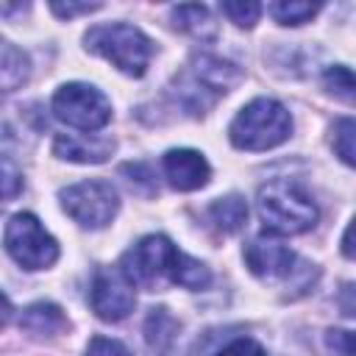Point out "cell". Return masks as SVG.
I'll return each mask as SVG.
<instances>
[{"mask_svg":"<svg viewBox=\"0 0 356 356\" xmlns=\"http://www.w3.org/2000/svg\"><path fill=\"white\" fill-rule=\"evenodd\" d=\"M86 356H131V350L117 342V339H108V337H95L86 348Z\"/></svg>","mask_w":356,"mask_h":356,"instance_id":"cell-23","label":"cell"},{"mask_svg":"<svg viewBox=\"0 0 356 356\" xmlns=\"http://www.w3.org/2000/svg\"><path fill=\"white\" fill-rule=\"evenodd\" d=\"M259 217L273 234H303L314 228L320 211L317 203L289 178H275L259 189Z\"/></svg>","mask_w":356,"mask_h":356,"instance_id":"cell-1","label":"cell"},{"mask_svg":"<svg viewBox=\"0 0 356 356\" xmlns=\"http://www.w3.org/2000/svg\"><path fill=\"white\" fill-rule=\"evenodd\" d=\"M337 306L345 317H356V284H342L337 295Z\"/></svg>","mask_w":356,"mask_h":356,"instance_id":"cell-27","label":"cell"},{"mask_svg":"<svg viewBox=\"0 0 356 356\" xmlns=\"http://www.w3.org/2000/svg\"><path fill=\"white\" fill-rule=\"evenodd\" d=\"M3 242H6V253L22 270H44L58 259V242L28 211L8 217L6 231H3Z\"/></svg>","mask_w":356,"mask_h":356,"instance_id":"cell-6","label":"cell"},{"mask_svg":"<svg viewBox=\"0 0 356 356\" xmlns=\"http://www.w3.org/2000/svg\"><path fill=\"white\" fill-rule=\"evenodd\" d=\"M31 75V61L22 50H17L11 42H3V61H0V83L6 92H14L19 83H25Z\"/></svg>","mask_w":356,"mask_h":356,"instance_id":"cell-17","label":"cell"},{"mask_svg":"<svg viewBox=\"0 0 356 356\" xmlns=\"http://www.w3.org/2000/svg\"><path fill=\"white\" fill-rule=\"evenodd\" d=\"M342 256H348V259H356V217L350 220V225L345 228V234H342Z\"/></svg>","mask_w":356,"mask_h":356,"instance_id":"cell-28","label":"cell"},{"mask_svg":"<svg viewBox=\"0 0 356 356\" xmlns=\"http://www.w3.org/2000/svg\"><path fill=\"white\" fill-rule=\"evenodd\" d=\"M320 11V3H289V0H281V3H273L270 6V14L281 22V25H303L309 22L314 14Z\"/></svg>","mask_w":356,"mask_h":356,"instance_id":"cell-20","label":"cell"},{"mask_svg":"<svg viewBox=\"0 0 356 356\" xmlns=\"http://www.w3.org/2000/svg\"><path fill=\"white\" fill-rule=\"evenodd\" d=\"M209 217L222 234H236L248 222V203L239 195H225L209 206Z\"/></svg>","mask_w":356,"mask_h":356,"instance_id":"cell-16","label":"cell"},{"mask_svg":"<svg viewBox=\"0 0 356 356\" xmlns=\"http://www.w3.org/2000/svg\"><path fill=\"white\" fill-rule=\"evenodd\" d=\"M181 250L161 234L142 236L125 256H122V270L134 281V286L159 292L167 284H175Z\"/></svg>","mask_w":356,"mask_h":356,"instance_id":"cell-4","label":"cell"},{"mask_svg":"<svg viewBox=\"0 0 356 356\" xmlns=\"http://www.w3.org/2000/svg\"><path fill=\"white\" fill-rule=\"evenodd\" d=\"M325 348L331 356H356V331H342V328L325 331Z\"/></svg>","mask_w":356,"mask_h":356,"instance_id":"cell-22","label":"cell"},{"mask_svg":"<svg viewBox=\"0 0 356 356\" xmlns=\"http://www.w3.org/2000/svg\"><path fill=\"white\" fill-rule=\"evenodd\" d=\"M86 50L103 56L106 61H111L120 72L131 75V78H142L150 56H153V42L128 22H108V25H95L86 36Z\"/></svg>","mask_w":356,"mask_h":356,"instance_id":"cell-3","label":"cell"},{"mask_svg":"<svg viewBox=\"0 0 356 356\" xmlns=\"http://www.w3.org/2000/svg\"><path fill=\"white\" fill-rule=\"evenodd\" d=\"M53 153L67 161L78 164H100L114 153V139L103 136H72V134H58L53 139Z\"/></svg>","mask_w":356,"mask_h":356,"instance_id":"cell-13","label":"cell"},{"mask_svg":"<svg viewBox=\"0 0 356 356\" xmlns=\"http://www.w3.org/2000/svg\"><path fill=\"white\" fill-rule=\"evenodd\" d=\"M220 8H222V14H225L234 25H239V28H253V25L259 22V17H261V3H253V0L222 3Z\"/></svg>","mask_w":356,"mask_h":356,"instance_id":"cell-21","label":"cell"},{"mask_svg":"<svg viewBox=\"0 0 356 356\" xmlns=\"http://www.w3.org/2000/svg\"><path fill=\"white\" fill-rule=\"evenodd\" d=\"M289 134H292V117L286 106L273 97L250 100L228 128V136L239 150H270L286 142Z\"/></svg>","mask_w":356,"mask_h":356,"instance_id":"cell-2","label":"cell"},{"mask_svg":"<svg viewBox=\"0 0 356 356\" xmlns=\"http://www.w3.org/2000/svg\"><path fill=\"white\" fill-rule=\"evenodd\" d=\"M164 175L170 181V186H175L178 192H195L200 186L209 184L211 178V167L203 159V153L189 150V147H172L164 153L161 159Z\"/></svg>","mask_w":356,"mask_h":356,"instance_id":"cell-11","label":"cell"},{"mask_svg":"<svg viewBox=\"0 0 356 356\" xmlns=\"http://www.w3.org/2000/svg\"><path fill=\"white\" fill-rule=\"evenodd\" d=\"M323 86L331 97L348 103V106H356V72L337 64V67H328L323 72Z\"/></svg>","mask_w":356,"mask_h":356,"instance_id":"cell-18","label":"cell"},{"mask_svg":"<svg viewBox=\"0 0 356 356\" xmlns=\"http://www.w3.org/2000/svg\"><path fill=\"white\" fill-rule=\"evenodd\" d=\"M19 186H22L19 172L14 170L11 159H8V156H3V195H6V200H11V197L17 195V189H19Z\"/></svg>","mask_w":356,"mask_h":356,"instance_id":"cell-26","label":"cell"},{"mask_svg":"<svg viewBox=\"0 0 356 356\" xmlns=\"http://www.w3.org/2000/svg\"><path fill=\"white\" fill-rule=\"evenodd\" d=\"M245 264L256 278L264 281H292L298 295L309 292L317 281L314 264H306L298 259L286 245H281L273 236H259L245 248Z\"/></svg>","mask_w":356,"mask_h":356,"instance_id":"cell-5","label":"cell"},{"mask_svg":"<svg viewBox=\"0 0 356 356\" xmlns=\"http://www.w3.org/2000/svg\"><path fill=\"white\" fill-rule=\"evenodd\" d=\"M145 348L150 356H181V323L164 309L156 306L145 317Z\"/></svg>","mask_w":356,"mask_h":356,"instance_id":"cell-12","label":"cell"},{"mask_svg":"<svg viewBox=\"0 0 356 356\" xmlns=\"http://www.w3.org/2000/svg\"><path fill=\"white\" fill-rule=\"evenodd\" d=\"M19 325L25 331H31V334H58L67 325V317H64V312L56 303L42 300V303H31L22 312Z\"/></svg>","mask_w":356,"mask_h":356,"instance_id":"cell-15","label":"cell"},{"mask_svg":"<svg viewBox=\"0 0 356 356\" xmlns=\"http://www.w3.org/2000/svg\"><path fill=\"white\" fill-rule=\"evenodd\" d=\"M239 78V70L222 58L214 56H197L189 67V72L181 81V103L192 108L195 114L214 103V97L225 95Z\"/></svg>","mask_w":356,"mask_h":356,"instance_id":"cell-9","label":"cell"},{"mask_svg":"<svg viewBox=\"0 0 356 356\" xmlns=\"http://www.w3.org/2000/svg\"><path fill=\"white\" fill-rule=\"evenodd\" d=\"M89 303L100 320L117 323L134 312V281L125 275L122 267H97L89 289Z\"/></svg>","mask_w":356,"mask_h":356,"instance_id":"cell-10","label":"cell"},{"mask_svg":"<svg viewBox=\"0 0 356 356\" xmlns=\"http://www.w3.org/2000/svg\"><path fill=\"white\" fill-rule=\"evenodd\" d=\"M172 22L178 31L206 42V39H214L217 36V22L211 17V11L206 6H197V3H184V6H175L172 8Z\"/></svg>","mask_w":356,"mask_h":356,"instance_id":"cell-14","label":"cell"},{"mask_svg":"<svg viewBox=\"0 0 356 356\" xmlns=\"http://www.w3.org/2000/svg\"><path fill=\"white\" fill-rule=\"evenodd\" d=\"M331 145H334V153L356 167V120L353 117H342L334 122V131H331Z\"/></svg>","mask_w":356,"mask_h":356,"instance_id":"cell-19","label":"cell"},{"mask_svg":"<svg viewBox=\"0 0 356 356\" xmlns=\"http://www.w3.org/2000/svg\"><path fill=\"white\" fill-rule=\"evenodd\" d=\"M61 197V206L64 211L83 228H106L117 211H120V197H117V189L103 181V178H92V181H81V184H72L67 189L58 192Z\"/></svg>","mask_w":356,"mask_h":356,"instance_id":"cell-7","label":"cell"},{"mask_svg":"<svg viewBox=\"0 0 356 356\" xmlns=\"http://www.w3.org/2000/svg\"><path fill=\"white\" fill-rule=\"evenodd\" d=\"M217 356H267V350H264V348H261L256 339L242 337V339L228 342L222 350H217Z\"/></svg>","mask_w":356,"mask_h":356,"instance_id":"cell-24","label":"cell"},{"mask_svg":"<svg viewBox=\"0 0 356 356\" xmlns=\"http://www.w3.org/2000/svg\"><path fill=\"white\" fill-rule=\"evenodd\" d=\"M53 14L61 17V19H70L75 14H89V11H97L100 3H50Z\"/></svg>","mask_w":356,"mask_h":356,"instance_id":"cell-25","label":"cell"},{"mask_svg":"<svg viewBox=\"0 0 356 356\" xmlns=\"http://www.w3.org/2000/svg\"><path fill=\"white\" fill-rule=\"evenodd\" d=\"M53 114L78 128V131H100L111 120L108 97L92 83H64L53 95Z\"/></svg>","mask_w":356,"mask_h":356,"instance_id":"cell-8","label":"cell"}]
</instances>
